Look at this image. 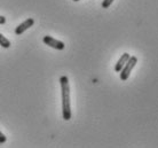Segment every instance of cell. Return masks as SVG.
I'll list each match as a JSON object with an SVG mask.
<instances>
[{
    "mask_svg": "<svg viewBox=\"0 0 158 148\" xmlns=\"http://www.w3.org/2000/svg\"><path fill=\"white\" fill-rule=\"evenodd\" d=\"M0 45H1V47H4V48L10 47V41H9V39H7V38H6L4 35H1V33H0Z\"/></svg>",
    "mask_w": 158,
    "mask_h": 148,
    "instance_id": "6",
    "label": "cell"
},
{
    "mask_svg": "<svg viewBox=\"0 0 158 148\" xmlns=\"http://www.w3.org/2000/svg\"><path fill=\"white\" fill-rule=\"evenodd\" d=\"M73 1H79V0H73Z\"/></svg>",
    "mask_w": 158,
    "mask_h": 148,
    "instance_id": "10",
    "label": "cell"
},
{
    "mask_svg": "<svg viewBox=\"0 0 158 148\" xmlns=\"http://www.w3.org/2000/svg\"><path fill=\"white\" fill-rule=\"evenodd\" d=\"M33 24H35V20H33V19H31V17H30V19H27V20L24 21V22H22L20 25L16 27L15 33L17 35V36H20V35H22L23 32L27 31L29 28H31Z\"/></svg>",
    "mask_w": 158,
    "mask_h": 148,
    "instance_id": "4",
    "label": "cell"
},
{
    "mask_svg": "<svg viewBox=\"0 0 158 148\" xmlns=\"http://www.w3.org/2000/svg\"><path fill=\"white\" fill-rule=\"evenodd\" d=\"M43 41L46 45H48V46H51V47H53V48H55L57 51H63L64 48H65V45H64L63 41L55 39V38H53V37H51V36H45L43 38Z\"/></svg>",
    "mask_w": 158,
    "mask_h": 148,
    "instance_id": "3",
    "label": "cell"
},
{
    "mask_svg": "<svg viewBox=\"0 0 158 148\" xmlns=\"http://www.w3.org/2000/svg\"><path fill=\"white\" fill-rule=\"evenodd\" d=\"M5 23H6V17L0 15V24H5Z\"/></svg>",
    "mask_w": 158,
    "mask_h": 148,
    "instance_id": "9",
    "label": "cell"
},
{
    "mask_svg": "<svg viewBox=\"0 0 158 148\" xmlns=\"http://www.w3.org/2000/svg\"><path fill=\"white\" fill-rule=\"evenodd\" d=\"M112 2H114V0H103L102 1V8H109Z\"/></svg>",
    "mask_w": 158,
    "mask_h": 148,
    "instance_id": "7",
    "label": "cell"
},
{
    "mask_svg": "<svg viewBox=\"0 0 158 148\" xmlns=\"http://www.w3.org/2000/svg\"><path fill=\"white\" fill-rule=\"evenodd\" d=\"M136 63H138V57H136V56H130L128 61L125 63V66L123 67L122 70L119 71L120 72V79H122L123 82H125V80L128 79L131 72H132L133 68L136 66Z\"/></svg>",
    "mask_w": 158,
    "mask_h": 148,
    "instance_id": "2",
    "label": "cell"
},
{
    "mask_svg": "<svg viewBox=\"0 0 158 148\" xmlns=\"http://www.w3.org/2000/svg\"><path fill=\"white\" fill-rule=\"evenodd\" d=\"M60 84H61V92H62V117L64 121H70L71 120V106H70L69 78L67 76H61Z\"/></svg>",
    "mask_w": 158,
    "mask_h": 148,
    "instance_id": "1",
    "label": "cell"
},
{
    "mask_svg": "<svg viewBox=\"0 0 158 148\" xmlns=\"http://www.w3.org/2000/svg\"><path fill=\"white\" fill-rule=\"evenodd\" d=\"M130 54L128 53H124L122 56H120V59H119L118 61H117V63H116L115 66V71L116 72H119L120 70L123 69V67L125 66V63H126L127 61H128V59H130Z\"/></svg>",
    "mask_w": 158,
    "mask_h": 148,
    "instance_id": "5",
    "label": "cell"
},
{
    "mask_svg": "<svg viewBox=\"0 0 158 148\" xmlns=\"http://www.w3.org/2000/svg\"><path fill=\"white\" fill-rule=\"evenodd\" d=\"M6 140H7L6 136H5L4 133L0 131V144H4V142H6Z\"/></svg>",
    "mask_w": 158,
    "mask_h": 148,
    "instance_id": "8",
    "label": "cell"
}]
</instances>
